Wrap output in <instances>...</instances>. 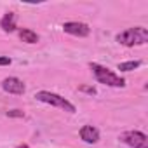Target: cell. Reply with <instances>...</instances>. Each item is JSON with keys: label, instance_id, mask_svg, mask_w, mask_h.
Masks as SVG:
<instances>
[{"label": "cell", "instance_id": "4fadbf2b", "mask_svg": "<svg viewBox=\"0 0 148 148\" xmlns=\"http://www.w3.org/2000/svg\"><path fill=\"white\" fill-rule=\"evenodd\" d=\"M80 91L89 92V94H96V89H94V87H86V86H82V87H80Z\"/></svg>", "mask_w": 148, "mask_h": 148}, {"label": "cell", "instance_id": "5b68a950", "mask_svg": "<svg viewBox=\"0 0 148 148\" xmlns=\"http://www.w3.org/2000/svg\"><path fill=\"white\" fill-rule=\"evenodd\" d=\"M2 89L9 94H25L26 86L23 84V80H19L18 77H7L2 82Z\"/></svg>", "mask_w": 148, "mask_h": 148}, {"label": "cell", "instance_id": "7c38bea8", "mask_svg": "<svg viewBox=\"0 0 148 148\" xmlns=\"http://www.w3.org/2000/svg\"><path fill=\"white\" fill-rule=\"evenodd\" d=\"M7 64H11V58L0 56V66H7Z\"/></svg>", "mask_w": 148, "mask_h": 148}, {"label": "cell", "instance_id": "30bf717a", "mask_svg": "<svg viewBox=\"0 0 148 148\" xmlns=\"http://www.w3.org/2000/svg\"><path fill=\"white\" fill-rule=\"evenodd\" d=\"M141 64V61H125V63H119V70L120 71H132V70H136L138 66Z\"/></svg>", "mask_w": 148, "mask_h": 148}, {"label": "cell", "instance_id": "8fae6325", "mask_svg": "<svg viewBox=\"0 0 148 148\" xmlns=\"http://www.w3.org/2000/svg\"><path fill=\"white\" fill-rule=\"evenodd\" d=\"M7 115L9 117H25V113L21 110H11V112H7Z\"/></svg>", "mask_w": 148, "mask_h": 148}, {"label": "cell", "instance_id": "5bb4252c", "mask_svg": "<svg viewBox=\"0 0 148 148\" xmlns=\"http://www.w3.org/2000/svg\"><path fill=\"white\" fill-rule=\"evenodd\" d=\"M18 148H30V146H28V145H19Z\"/></svg>", "mask_w": 148, "mask_h": 148}, {"label": "cell", "instance_id": "7a4b0ae2", "mask_svg": "<svg viewBox=\"0 0 148 148\" xmlns=\"http://www.w3.org/2000/svg\"><path fill=\"white\" fill-rule=\"evenodd\" d=\"M91 70L94 73V77L99 84H105V86H110V87H124L125 86V80L122 77H119L117 73H113L112 70L98 64V63H91Z\"/></svg>", "mask_w": 148, "mask_h": 148}, {"label": "cell", "instance_id": "3957f363", "mask_svg": "<svg viewBox=\"0 0 148 148\" xmlns=\"http://www.w3.org/2000/svg\"><path fill=\"white\" fill-rule=\"evenodd\" d=\"M35 98H37L38 101H42V103L51 105V106H58V108H61V110H64V112H68V113H75V112H77L75 106H73L68 99L61 98L59 94L49 92V91H38V92L35 94Z\"/></svg>", "mask_w": 148, "mask_h": 148}, {"label": "cell", "instance_id": "52a82bcc", "mask_svg": "<svg viewBox=\"0 0 148 148\" xmlns=\"http://www.w3.org/2000/svg\"><path fill=\"white\" fill-rule=\"evenodd\" d=\"M80 138L86 143H98L99 141V131L94 125H84L80 129Z\"/></svg>", "mask_w": 148, "mask_h": 148}, {"label": "cell", "instance_id": "6da1fadb", "mask_svg": "<svg viewBox=\"0 0 148 148\" xmlns=\"http://www.w3.org/2000/svg\"><path fill=\"white\" fill-rule=\"evenodd\" d=\"M117 42L125 45V47H132V45H143L148 42V30L143 26H134V28H127L122 33L117 35Z\"/></svg>", "mask_w": 148, "mask_h": 148}, {"label": "cell", "instance_id": "ba28073f", "mask_svg": "<svg viewBox=\"0 0 148 148\" xmlns=\"http://www.w3.org/2000/svg\"><path fill=\"white\" fill-rule=\"evenodd\" d=\"M0 26H2V30L4 32H14L16 30V14L14 12H7L4 18H2V21H0Z\"/></svg>", "mask_w": 148, "mask_h": 148}, {"label": "cell", "instance_id": "9c48e42d", "mask_svg": "<svg viewBox=\"0 0 148 148\" xmlns=\"http://www.w3.org/2000/svg\"><path fill=\"white\" fill-rule=\"evenodd\" d=\"M19 38L26 44H37L38 42V35L30 28H21L19 30Z\"/></svg>", "mask_w": 148, "mask_h": 148}, {"label": "cell", "instance_id": "8992f818", "mask_svg": "<svg viewBox=\"0 0 148 148\" xmlns=\"http://www.w3.org/2000/svg\"><path fill=\"white\" fill-rule=\"evenodd\" d=\"M63 30L70 35H75V37H87L91 33V28L86 23H79V21H70L63 25Z\"/></svg>", "mask_w": 148, "mask_h": 148}, {"label": "cell", "instance_id": "277c9868", "mask_svg": "<svg viewBox=\"0 0 148 148\" xmlns=\"http://www.w3.org/2000/svg\"><path fill=\"white\" fill-rule=\"evenodd\" d=\"M120 141H124L125 145H129L132 148H148V138H146V134H143L139 131H127V132L120 134Z\"/></svg>", "mask_w": 148, "mask_h": 148}]
</instances>
